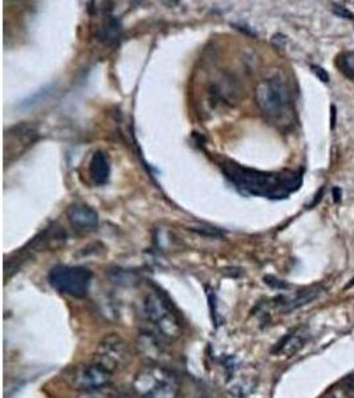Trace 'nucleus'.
<instances>
[{"instance_id":"nucleus-20","label":"nucleus","mask_w":354,"mask_h":398,"mask_svg":"<svg viewBox=\"0 0 354 398\" xmlns=\"http://www.w3.org/2000/svg\"><path fill=\"white\" fill-rule=\"evenodd\" d=\"M199 398H208V397H199Z\"/></svg>"},{"instance_id":"nucleus-16","label":"nucleus","mask_w":354,"mask_h":398,"mask_svg":"<svg viewBox=\"0 0 354 398\" xmlns=\"http://www.w3.org/2000/svg\"><path fill=\"white\" fill-rule=\"evenodd\" d=\"M333 11H334V14H337L338 16H341V18H347V19H354V15L351 14L350 11H347L346 8L342 7V6H335L334 8H333Z\"/></svg>"},{"instance_id":"nucleus-10","label":"nucleus","mask_w":354,"mask_h":398,"mask_svg":"<svg viewBox=\"0 0 354 398\" xmlns=\"http://www.w3.org/2000/svg\"><path fill=\"white\" fill-rule=\"evenodd\" d=\"M89 175L96 185H106L110 178V162L104 152H96L89 162Z\"/></svg>"},{"instance_id":"nucleus-5","label":"nucleus","mask_w":354,"mask_h":398,"mask_svg":"<svg viewBox=\"0 0 354 398\" xmlns=\"http://www.w3.org/2000/svg\"><path fill=\"white\" fill-rule=\"evenodd\" d=\"M92 271L85 267L56 265L49 271L48 280L57 292L80 299L88 295L92 284Z\"/></svg>"},{"instance_id":"nucleus-8","label":"nucleus","mask_w":354,"mask_h":398,"mask_svg":"<svg viewBox=\"0 0 354 398\" xmlns=\"http://www.w3.org/2000/svg\"><path fill=\"white\" fill-rule=\"evenodd\" d=\"M68 219L77 230H95L98 226V214L87 205H73L68 210Z\"/></svg>"},{"instance_id":"nucleus-15","label":"nucleus","mask_w":354,"mask_h":398,"mask_svg":"<svg viewBox=\"0 0 354 398\" xmlns=\"http://www.w3.org/2000/svg\"><path fill=\"white\" fill-rule=\"evenodd\" d=\"M312 71L314 72V75H316V76L321 80V81H324V83H328V81H329V75L326 73V71H325L324 68H321V67H317V65H312Z\"/></svg>"},{"instance_id":"nucleus-11","label":"nucleus","mask_w":354,"mask_h":398,"mask_svg":"<svg viewBox=\"0 0 354 398\" xmlns=\"http://www.w3.org/2000/svg\"><path fill=\"white\" fill-rule=\"evenodd\" d=\"M55 93V88L53 87H44L42 89H39L38 92H35L34 95H31L28 99L23 100L19 104V108L22 109H34L36 106L42 105Z\"/></svg>"},{"instance_id":"nucleus-2","label":"nucleus","mask_w":354,"mask_h":398,"mask_svg":"<svg viewBox=\"0 0 354 398\" xmlns=\"http://www.w3.org/2000/svg\"><path fill=\"white\" fill-rule=\"evenodd\" d=\"M133 386L140 398H177L181 389L177 375L163 366L141 369Z\"/></svg>"},{"instance_id":"nucleus-4","label":"nucleus","mask_w":354,"mask_h":398,"mask_svg":"<svg viewBox=\"0 0 354 398\" xmlns=\"http://www.w3.org/2000/svg\"><path fill=\"white\" fill-rule=\"evenodd\" d=\"M143 312L147 322L162 337L175 340L181 336L182 325L171 304L157 292H151L143 301Z\"/></svg>"},{"instance_id":"nucleus-7","label":"nucleus","mask_w":354,"mask_h":398,"mask_svg":"<svg viewBox=\"0 0 354 398\" xmlns=\"http://www.w3.org/2000/svg\"><path fill=\"white\" fill-rule=\"evenodd\" d=\"M68 379L71 386L77 390H101L110 385L113 379V373L104 368L102 365L93 362V364L81 365L73 369Z\"/></svg>"},{"instance_id":"nucleus-3","label":"nucleus","mask_w":354,"mask_h":398,"mask_svg":"<svg viewBox=\"0 0 354 398\" xmlns=\"http://www.w3.org/2000/svg\"><path fill=\"white\" fill-rule=\"evenodd\" d=\"M256 101L265 117L273 122H281L290 113L289 91L279 77L264 80L259 84Z\"/></svg>"},{"instance_id":"nucleus-19","label":"nucleus","mask_w":354,"mask_h":398,"mask_svg":"<svg viewBox=\"0 0 354 398\" xmlns=\"http://www.w3.org/2000/svg\"><path fill=\"white\" fill-rule=\"evenodd\" d=\"M113 398H132V397H130V395H129L128 393H120V394L114 395Z\"/></svg>"},{"instance_id":"nucleus-17","label":"nucleus","mask_w":354,"mask_h":398,"mask_svg":"<svg viewBox=\"0 0 354 398\" xmlns=\"http://www.w3.org/2000/svg\"><path fill=\"white\" fill-rule=\"evenodd\" d=\"M77 398H106V395L102 394L101 390H93V391H84L83 394L79 395Z\"/></svg>"},{"instance_id":"nucleus-12","label":"nucleus","mask_w":354,"mask_h":398,"mask_svg":"<svg viewBox=\"0 0 354 398\" xmlns=\"http://www.w3.org/2000/svg\"><path fill=\"white\" fill-rule=\"evenodd\" d=\"M320 293H321L320 288H309V289H306V291L300 292V293H298V295L296 296L294 299L289 300V301H286L285 307H284V311L290 312V311H293V309H296V308L302 307V305H305V304L313 301V300L316 299L317 296L320 295Z\"/></svg>"},{"instance_id":"nucleus-13","label":"nucleus","mask_w":354,"mask_h":398,"mask_svg":"<svg viewBox=\"0 0 354 398\" xmlns=\"http://www.w3.org/2000/svg\"><path fill=\"white\" fill-rule=\"evenodd\" d=\"M339 68L349 79L354 80V51L343 53L339 59Z\"/></svg>"},{"instance_id":"nucleus-9","label":"nucleus","mask_w":354,"mask_h":398,"mask_svg":"<svg viewBox=\"0 0 354 398\" xmlns=\"http://www.w3.org/2000/svg\"><path fill=\"white\" fill-rule=\"evenodd\" d=\"M306 340H308V333L304 328H298V329L290 332L280 340L276 346L273 348L272 352L276 354L284 357H292L293 354L300 350V349L305 345Z\"/></svg>"},{"instance_id":"nucleus-18","label":"nucleus","mask_w":354,"mask_h":398,"mask_svg":"<svg viewBox=\"0 0 354 398\" xmlns=\"http://www.w3.org/2000/svg\"><path fill=\"white\" fill-rule=\"evenodd\" d=\"M334 125H335V108L334 106H331V122H330L331 129H334Z\"/></svg>"},{"instance_id":"nucleus-1","label":"nucleus","mask_w":354,"mask_h":398,"mask_svg":"<svg viewBox=\"0 0 354 398\" xmlns=\"http://www.w3.org/2000/svg\"><path fill=\"white\" fill-rule=\"evenodd\" d=\"M222 169L226 178L244 195L285 199L289 194L300 189L302 182V175L297 171L265 173L241 166L231 159L222 163Z\"/></svg>"},{"instance_id":"nucleus-6","label":"nucleus","mask_w":354,"mask_h":398,"mask_svg":"<svg viewBox=\"0 0 354 398\" xmlns=\"http://www.w3.org/2000/svg\"><path fill=\"white\" fill-rule=\"evenodd\" d=\"M129 357L130 352L128 342L117 333L106 334L105 337H102L95 353L96 362L112 373L124 369L129 362Z\"/></svg>"},{"instance_id":"nucleus-14","label":"nucleus","mask_w":354,"mask_h":398,"mask_svg":"<svg viewBox=\"0 0 354 398\" xmlns=\"http://www.w3.org/2000/svg\"><path fill=\"white\" fill-rule=\"evenodd\" d=\"M341 385H342L341 389L346 391V393L347 391H354V373L346 375V377L341 381Z\"/></svg>"}]
</instances>
